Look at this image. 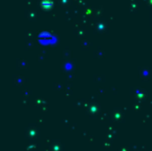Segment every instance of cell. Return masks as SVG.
I'll list each match as a JSON object with an SVG mask.
<instances>
[{
  "label": "cell",
  "instance_id": "6da1fadb",
  "mask_svg": "<svg viewBox=\"0 0 152 151\" xmlns=\"http://www.w3.org/2000/svg\"><path fill=\"white\" fill-rule=\"evenodd\" d=\"M53 6V3L52 0H42V2H41V7H42V9H44L45 11L52 9Z\"/></svg>",
  "mask_w": 152,
  "mask_h": 151
}]
</instances>
